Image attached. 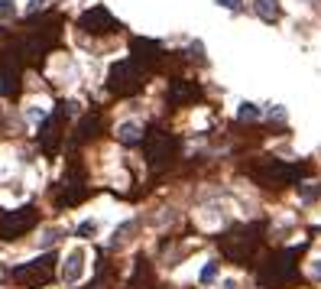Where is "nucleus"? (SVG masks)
Instances as JSON below:
<instances>
[{
    "mask_svg": "<svg viewBox=\"0 0 321 289\" xmlns=\"http://www.w3.org/2000/svg\"><path fill=\"white\" fill-rule=\"evenodd\" d=\"M143 68L136 65L133 59H124V62H114L111 72H107V88H111L114 94H120V98H127V94H136L143 88Z\"/></svg>",
    "mask_w": 321,
    "mask_h": 289,
    "instance_id": "5",
    "label": "nucleus"
},
{
    "mask_svg": "<svg viewBox=\"0 0 321 289\" xmlns=\"http://www.w3.org/2000/svg\"><path fill=\"white\" fill-rule=\"evenodd\" d=\"M78 234H81V237H91V234H94V221H85L78 228Z\"/></svg>",
    "mask_w": 321,
    "mask_h": 289,
    "instance_id": "21",
    "label": "nucleus"
},
{
    "mask_svg": "<svg viewBox=\"0 0 321 289\" xmlns=\"http://www.w3.org/2000/svg\"><path fill=\"white\" fill-rule=\"evenodd\" d=\"M23 49L20 46H7L0 49V91L7 98H17L20 91V68H23Z\"/></svg>",
    "mask_w": 321,
    "mask_h": 289,
    "instance_id": "7",
    "label": "nucleus"
},
{
    "mask_svg": "<svg viewBox=\"0 0 321 289\" xmlns=\"http://www.w3.org/2000/svg\"><path fill=\"white\" fill-rule=\"evenodd\" d=\"M295 257H298L295 247L272 253V257L266 260V266L259 270V283L266 289H282L285 283H292V279H295Z\"/></svg>",
    "mask_w": 321,
    "mask_h": 289,
    "instance_id": "3",
    "label": "nucleus"
},
{
    "mask_svg": "<svg viewBox=\"0 0 321 289\" xmlns=\"http://www.w3.org/2000/svg\"><path fill=\"white\" fill-rule=\"evenodd\" d=\"M88 289H107V276H104V263H101V276L94 279V283L88 286Z\"/></svg>",
    "mask_w": 321,
    "mask_h": 289,
    "instance_id": "20",
    "label": "nucleus"
},
{
    "mask_svg": "<svg viewBox=\"0 0 321 289\" xmlns=\"http://www.w3.org/2000/svg\"><path fill=\"white\" fill-rule=\"evenodd\" d=\"M36 221H39V211L33 208V205L17 208V211H0V240L20 237V234H26Z\"/></svg>",
    "mask_w": 321,
    "mask_h": 289,
    "instance_id": "8",
    "label": "nucleus"
},
{
    "mask_svg": "<svg viewBox=\"0 0 321 289\" xmlns=\"http://www.w3.org/2000/svg\"><path fill=\"white\" fill-rule=\"evenodd\" d=\"M88 195V185H85V179H75V173H68L62 182L56 185V205L59 208H72V205H78L81 198Z\"/></svg>",
    "mask_w": 321,
    "mask_h": 289,
    "instance_id": "10",
    "label": "nucleus"
},
{
    "mask_svg": "<svg viewBox=\"0 0 321 289\" xmlns=\"http://www.w3.org/2000/svg\"><path fill=\"white\" fill-rule=\"evenodd\" d=\"M175 150H179V140H175L172 133H166V130L149 127L146 133H143V153H146V160H149L153 169L169 166V163L175 160Z\"/></svg>",
    "mask_w": 321,
    "mask_h": 289,
    "instance_id": "4",
    "label": "nucleus"
},
{
    "mask_svg": "<svg viewBox=\"0 0 321 289\" xmlns=\"http://www.w3.org/2000/svg\"><path fill=\"white\" fill-rule=\"evenodd\" d=\"M315 276H318V279H321V263H315Z\"/></svg>",
    "mask_w": 321,
    "mask_h": 289,
    "instance_id": "24",
    "label": "nucleus"
},
{
    "mask_svg": "<svg viewBox=\"0 0 321 289\" xmlns=\"http://www.w3.org/2000/svg\"><path fill=\"white\" fill-rule=\"evenodd\" d=\"M43 4H46V0H33V4H30V13H33V10H39Z\"/></svg>",
    "mask_w": 321,
    "mask_h": 289,
    "instance_id": "23",
    "label": "nucleus"
},
{
    "mask_svg": "<svg viewBox=\"0 0 321 289\" xmlns=\"http://www.w3.org/2000/svg\"><path fill=\"white\" fill-rule=\"evenodd\" d=\"M259 117V107L256 104H243L240 107V120H256Z\"/></svg>",
    "mask_w": 321,
    "mask_h": 289,
    "instance_id": "17",
    "label": "nucleus"
},
{
    "mask_svg": "<svg viewBox=\"0 0 321 289\" xmlns=\"http://www.w3.org/2000/svg\"><path fill=\"white\" fill-rule=\"evenodd\" d=\"M56 266H59L56 253H43V257L17 266V270H13V283L23 286V289H43L52 276H56Z\"/></svg>",
    "mask_w": 321,
    "mask_h": 289,
    "instance_id": "2",
    "label": "nucleus"
},
{
    "mask_svg": "<svg viewBox=\"0 0 321 289\" xmlns=\"http://www.w3.org/2000/svg\"><path fill=\"white\" fill-rule=\"evenodd\" d=\"M98 127H101V114L91 111L78 123V130H75V143H85V140H91V136H98Z\"/></svg>",
    "mask_w": 321,
    "mask_h": 289,
    "instance_id": "13",
    "label": "nucleus"
},
{
    "mask_svg": "<svg viewBox=\"0 0 321 289\" xmlns=\"http://www.w3.org/2000/svg\"><path fill=\"white\" fill-rule=\"evenodd\" d=\"M221 7H227V10H240V0H217Z\"/></svg>",
    "mask_w": 321,
    "mask_h": 289,
    "instance_id": "22",
    "label": "nucleus"
},
{
    "mask_svg": "<svg viewBox=\"0 0 321 289\" xmlns=\"http://www.w3.org/2000/svg\"><path fill=\"white\" fill-rule=\"evenodd\" d=\"M75 111H78V107H75V101H62V104H59L56 111L43 120V130H39V147H43V153H56V150H59L62 133H65V120H68Z\"/></svg>",
    "mask_w": 321,
    "mask_h": 289,
    "instance_id": "6",
    "label": "nucleus"
},
{
    "mask_svg": "<svg viewBox=\"0 0 321 289\" xmlns=\"http://www.w3.org/2000/svg\"><path fill=\"white\" fill-rule=\"evenodd\" d=\"M162 56V49H159V43H153V39H140L136 36L133 43H130V59L136 62V65H153V62H159Z\"/></svg>",
    "mask_w": 321,
    "mask_h": 289,
    "instance_id": "11",
    "label": "nucleus"
},
{
    "mask_svg": "<svg viewBox=\"0 0 321 289\" xmlns=\"http://www.w3.org/2000/svg\"><path fill=\"white\" fill-rule=\"evenodd\" d=\"M198 94H201V91H198L195 81H188V78H175V81H172V88H169V104H175V107H179V104H192Z\"/></svg>",
    "mask_w": 321,
    "mask_h": 289,
    "instance_id": "12",
    "label": "nucleus"
},
{
    "mask_svg": "<svg viewBox=\"0 0 321 289\" xmlns=\"http://www.w3.org/2000/svg\"><path fill=\"white\" fill-rule=\"evenodd\" d=\"M214 276H217V263H208V266L201 270V283H211Z\"/></svg>",
    "mask_w": 321,
    "mask_h": 289,
    "instance_id": "19",
    "label": "nucleus"
},
{
    "mask_svg": "<svg viewBox=\"0 0 321 289\" xmlns=\"http://www.w3.org/2000/svg\"><path fill=\"white\" fill-rule=\"evenodd\" d=\"M78 26L85 33H98V36H101V33H117L120 30V23L104 10V7H91V10H85L78 17Z\"/></svg>",
    "mask_w": 321,
    "mask_h": 289,
    "instance_id": "9",
    "label": "nucleus"
},
{
    "mask_svg": "<svg viewBox=\"0 0 321 289\" xmlns=\"http://www.w3.org/2000/svg\"><path fill=\"white\" fill-rule=\"evenodd\" d=\"M256 13L266 20V23H276L279 20V4L276 0H256Z\"/></svg>",
    "mask_w": 321,
    "mask_h": 289,
    "instance_id": "16",
    "label": "nucleus"
},
{
    "mask_svg": "<svg viewBox=\"0 0 321 289\" xmlns=\"http://www.w3.org/2000/svg\"><path fill=\"white\" fill-rule=\"evenodd\" d=\"M259 237H263V228L259 224H247V228H234L227 231L217 244H221V253L234 263H250V257L256 253Z\"/></svg>",
    "mask_w": 321,
    "mask_h": 289,
    "instance_id": "1",
    "label": "nucleus"
},
{
    "mask_svg": "<svg viewBox=\"0 0 321 289\" xmlns=\"http://www.w3.org/2000/svg\"><path fill=\"white\" fill-rule=\"evenodd\" d=\"M13 13H17V7H13V0H0V20H10Z\"/></svg>",
    "mask_w": 321,
    "mask_h": 289,
    "instance_id": "18",
    "label": "nucleus"
},
{
    "mask_svg": "<svg viewBox=\"0 0 321 289\" xmlns=\"http://www.w3.org/2000/svg\"><path fill=\"white\" fill-rule=\"evenodd\" d=\"M85 273V253L81 250H72L68 253V263H65V283H78V276Z\"/></svg>",
    "mask_w": 321,
    "mask_h": 289,
    "instance_id": "14",
    "label": "nucleus"
},
{
    "mask_svg": "<svg viewBox=\"0 0 321 289\" xmlns=\"http://www.w3.org/2000/svg\"><path fill=\"white\" fill-rule=\"evenodd\" d=\"M117 140L127 143V147H133V143H143V130L136 127V123H120L117 127Z\"/></svg>",
    "mask_w": 321,
    "mask_h": 289,
    "instance_id": "15",
    "label": "nucleus"
}]
</instances>
